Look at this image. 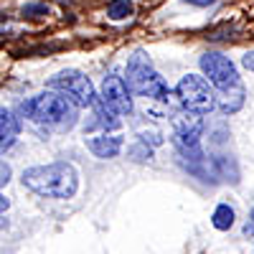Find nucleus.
I'll use <instances>...</instances> for the list:
<instances>
[{"mask_svg":"<svg viewBox=\"0 0 254 254\" xmlns=\"http://www.w3.org/2000/svg\"><path fill=\"white\" fill-rule=\"evenodd\" d=\"M99 99L107 104V107H112L117 115H130L132 112V92L120 74H107L102 79Z\"/></svg>","mask_w":254,"mask_h":254,"instance_id":"7","label":"nucleus"},{"mask_svg":"<svg viewBox=\"0 0 254 254\" xmlns=\"http://www.w3.org/2000/svg\"><path fill=\"white\" fill-rule=\"evenodd\" d=\"M49 5L46 3H28V5H23V18H44V15H49Z\"/></svg>","mask_w":254,"mask_h":254,"instance_id":"14","label":"nucleus"},{"mask_svg":"<svg viewBox=\"0 0 254 254\" xmlns=\"http://www.w3.org/2000/svg\"><path fill=\"white\" fill-rule=\"evenodd\" d=\"M122 135H107V132H102L97 137H89L87 140V147H89V153L99 160H110V158H117L120 150H122Z\"/></svg>","mask_w":254,"mask_h":254,"instance_id":"8","label":"nucleus"},{"mask_svg":"<svg viewBox=\"0 0 254 254\" xmlns=\"http://www.w3.org/2000/svg\"><path fill=\"white\" fill-rule=\"evenodd\" d=\"M137 137H140V142H145L147 147H158V145H163V142H165V140H163V135H160L158 130H142Z\"/></svg>","mask_w":254,"mask_h":254,"instance_id":"16","label":"nucleus"},{"mask_svg":"<svg viewBox=\"0 0 254 254\" xmlns=\"http://www.w3.org/2000/svg\"><path fill=\"white\" fill-rule=\"evenodd\" d=\"M183 3H188V5H198V8H206V5H214L216 0H183Z\"/></svg>","mask_w":254,"mask_h":254,"instance_id":"18","label":"nucleus"},{"mask_svg":"<svg viewBox=\"0 0 254 254\" xmlns=\"http://www.w3.org/2000/svg\"><path fill=\"white\" fill-rule=\"evenodd\" d=\"M135 13L132 0H110L107 3V18L110 20H125Z\"/></svg>","mask_w":254,"mask_h":254,"instance_id":"13","label":"nucleus"},{"mask_svg":"<svg viewBox=\"0 0 254 254\" xmlns=\"http://www.w3.org/2000/svg\"><path fill=\"white\" fill-rule=\"evenodd\" d=\"M46 87L54 89V92L66 94L76 107H94V102H97V92H94L92 79L79 69H64V71L54 74Z\"/></svg>","mask_w":254,"mask_h":254,"instance_id":"5","label":"nucleus"},{"mask_svg":"<svg viewBox=\"0 0 254 254\" xmlns=\"http://www.w3.org/2000/svg\"><path fill=\"white\" fill-rule=\"evenodd\" d=\"M79 107L61 92L46 89V92H38L33 97H28L26 102H20V115L26 120H31L33 125L41 127H49V130L56 132H69L71 127L79 120Z\"/></svg>","mask_w":254,"mask_h":254,"instance_id":"1","label":"nucleus"},{"mask_svg":"<svg viewBox=\"0 0 254 254\" xmlns=\"http://www.w3.org/2000/svg\"><path fill=\"white\" fill-rule=\"evenodd\" d=\"M127 155H130L132 160H150L153 158V147H147L145 142H137V145H132L130 150H127Z\"/></svg>","mask_w":254,"mask_h":254,"instance_id":"15","label":"nucleus"},{"mask_svg":"<svg viewBox=\"0 0 254 254\" xmlns=\"http://www.w3.org/2000/svg\"><path fill=\"white\" fill-rule=\"evenodd\" d=\"M176 97L183 104V110L198 112V115H206L219 107V94L214 89V84L201 74H186L176 84Z\"/></svg>","mask_w":254,"mask_h":254,"instance_id":"4","label":"nucleus"},{"mask_svg":"<svg viewBox=\"0 0 254 254\" xmlns=\"http://www.w3.org/2000/svg\"><path fill=\"white\" fill-rule=\"evenodd\" d=\"M23 186L44 198H71L79 190V173L66 160H56L49 165L26 168L20 176Z\"/></svg>","mask_w":254,"mask_h":254,"instance_id":"2","label":"nucleus"},{"mask_svg":"<svg viewBox=\"0 0 254 254\" xmlns=\"http://www.w3.org/2000/svg\"><path fill=\"white\" fill-rule=\"evenodd\" d=\"M92 127H102L104 132H107V130H117V127H120L117 112H115L112 107H107V104H104L99 97H97V102H94V120H89L84 130H92Z\"/></svg>","mask_w":254,"mask_h":254,"instance_id":"10","label":"nucleus"},{"mask_svg":"<svg viewBox=\"0 0 254 254\" xmlns=\"http://www.w3.org/2000/svg\"><path fill=\"white\" fill-rule=\"evenodd\" d=\"M127 87H130L132 94L137 97H145V99H158V102H165L168 94H171V87L168 81L155 71L150 56H147L142 49H137L130 61H127Z\"/></svg>","mask_w":254,"mask_h":254,"instance_id":"3","label":"nucleus"},{"mask_svg":"<svg viewBox=\"0 0 254 254\" xmlns=\"http://www.w3.org/2000/svg\"><path fill=\"white\" fill-rule=\"evenodd\" d=\"M20 127H23L20 117L0 104V153L10 150V147L15 145V140L20 135Z\"/></svg>","mask_w":254,"mask_h":254,"instance_id":"9","label":"nucleus"},{"mask_svg":"<svg viewBox=\"0 0 254 254\" xmlns=\"http://www.w3.org/2000/svg\"><path fill=\"white\" fill-rule=\"evenodd\" d=\"M8 206H10V201H8L3 193H0V214H3V211H8Z\"/></svg>","mask_w":254,"mask_h":254,"instance_id":"19","label":"nucleus"},{"mask_svg":"<svg viewBox=\"0 0 254 254\" xmlns=\"http://www.w3.org/2000/svg\"><path fill=\"white\" fill-rule=\"evenodd\" d=\"M234 219H237V214L229 203H219L214 208V214H211V224H214V229H219V231H229L231 226H234Z\"/></svg>","mask_w":254,"mask_h":254,"instance_id":"12","label":"nucleus"},{"mask_svg":"<svg viewBox=\"0 0 254 254\" xmlns=\"http://www.w3.org/2000/svg\"><path fill=\"white\" fill-rule=\"evenodd\" d=\"M249 221H252V224H254V208H252V211H249Z\"/></svg>","mask_w":254,"mask_h":254,"instance_id":"20","label":"nucleus"},{"mask_svg":"<svg viewBox=\"0 0 254 254\" xmlns=\"http://www.w3.org/2000/svg\"><path fill=\"white\" fill-rule=\"evenodd\" d=\"M8 181H10V165L5 160H0V188H3Z\"/></svg>","mask_w":254,"mask_h":254,"instance_id":"17","label":"nucleus"},{"mask_svg":"<svg viewBox=\"0 0 254 254\" xmlns=\"http://www.w3.org/2000/svg\"><path fill=\"white\" fill-rule=\"evenodd\" d=\"M219 107L224 115H234L242 110V104H244V87L242 84H237V87H231L226 92H219Z\"/></svg>","mask_w":254,"mask_h":254,"instance_id":"11","label":"nucleus"},{"mask_svg":"<svg viewBox=\"0 0 254 254\" xmlns=\"http://www.w3.org/2000/svg\"><path fill=\"white\" fill-rule=\"evenodd\" d=\"M198 66H201L203 76L214 84L216 92H226V89H231V87H237V84H242L234 61H231L229 56H224L221 51H208V54H203V56L198 59Z\"/></svg>","mask_w":254,"mask_h":254,"instance_id":"6","label":"nucleus"}]
</instances>
